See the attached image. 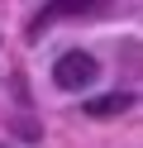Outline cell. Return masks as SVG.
<instances>
[{
	"instance_id": "cell-1",
	"label": "cell",
	"mask_w": 143,
	"mask_h": 148,
	"mask_svg": "<svg viewBox=\"0 0 143 148\" xmlns=\"http://www.w3.org/2000/svg\"><path fill=\"white\" fill-rule=\"evenodd\" d=\"M95 77H100V62H95L91 53H81V48L62 53V58L53 62V81H57L62 91H86Z\"/></svg>"
},
{
	"instance_id": "cell-2",
	"label": "cell",
	"mask_w": 143,
	"mask_h": 148,
	"mask_svg": "<svg viewBox=\"0 0 143 148\" xmlns=\"http://www.w3.org/2000/svg\"><path fill=\"white\" fill-rule=\"evenodd\" d=\"M119 110H129V96H124V91L91 100V105H86V115H95V119H110V115H119Z\"/></svg>"
}]
</instances>
